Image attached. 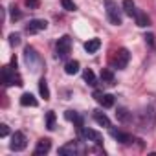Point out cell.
<instances>
[{
	"instance_id": "15",
	"label": "cell",
	"mask_w": 156,
	"mask_h": 156,
	"mask_svg": "<svg viewBox=\"0 0 156 156\" xmlns=\"http://www.w3.org/2000/svg\"><path fill=\"white\" fill-rule=\"evenodd\" d=\"M94 119H96V123L101 125V127H110V119H108L103 112H99V110L94 112Z\"/></svg>"
},
{
	"instance_id": "27",
	"label": "cell",
	"mask_w": 156,
	"mask_h": 156,
	"mask_svg": "<svg viewBox=\"0 0 156 156\" xmlns=\"http://www.w3.org/2000/svg\"><path fill=\"white\" fill-rule=\"evenodd\" d=\"M8 134H9V129H8V125H6V123H2V125H0V136L6 138Z\"/></svg>"
},
{
	"instance_id": "25",
	"label": "cell",
	"mask_w": 156,
	"mask_h": 156,
	"mask_svg": "<svg viewBox=\"0 0 156 156\" xmlns=\"http://www.w3.org/2000/svg\"><path fill=\"white\" fill-rule=\"evenodd\" d=\"M9 44H11V46L20 44V35H19V33H11V35H9Z\"/></svg>"
},
{
	"instance_id": "19",
	"label": "cell",
	"mask_w": 156,
	"mask_h": 156,
	"mask_svg": "<svg viewBox=\"0 0 156 156\" xmlns=\"http://www.w3.org/2000/svg\"><path fill=\"white\" fill-rule=\"evenodd\" d=\"M123 11H125V15H129V17H132V15L136 13V8H134V2H132V0H123Z\"/></svg>"
},
{
	"instance_id": "12",
	"label": "cell",
	"mask_w": 156,
	"mask_h": 156,
	"mask_svg": "<svg viewBox=\"0 0 156 156\" xmlns=\"http://www.w3.org/2000/svg\"><path fill=\"white\" fill-rule=\"evenodd\" d=\"M134 19H136V24H138L140 28H145V26H149V24H151V19L147 17V13L138 11V9H136V13H134Z\"/></svg>"
},
{
	"instance_id": "20",
	"label": "cell",
	"mask_w": 156,
	"mask_h": 156,
	"mask_svg": "<svg viewBox=\"0 0 156 156\" xmlns=\"http://www.w3.org/2000/svg\"><path fill=\"white\" fill-rule=\"evenodd\" d=\"M39 92H41V96H42L44 99H50V90H48L46 79H41V81H39Z\"/></svg>"
},
{
	"instance_id": "29",
	"label": "cell",
	"mask_w": 156,
	"mask_h": 156,
	"mask_svg": "<svg viewBox=\"0 0 156 156\" xmlns=\"http://www.w3.org/2000/svg\"><path fill=\"white\" fill-rule=\"evenodd\" d=\"M26 4H28L30 8H35V6L39 4V0H26Z\"/></svg>"
},
{
	"instance_id": "24",
	"label": "cell",
	"mask_w": 156,
	"mask_h": 156,
	"mask_svg": "<svg viewBox=\"0 0 156 156\" xmlns=\"http://www.w3.org/2000/svg\"><path fill=\"white\" fill-rule=\"evenodd\" d=\"M61 4H62V8H64L66 11H75V9H77L75 4H73V0H61Z\"/></svg>"
},
{
	"instance_id": "31",
	"label": "cell",
	"mask_w": 156,
	"mask_h": 156,
	"mask_svg": "<svg viewBox=\"0 0 156 156\" xmlns=\"http://www.w3.org/2000/svg\"><path fill=\"white\" fill-rule=\"evenodd\" d=\"M11 66L17 68V57H11Z\"/></svg>"
},
{
	"instance_id": "6",
	"label": "cell",
	"mask_w": 156,
	"mask_h": 156,
	"mask_svg": "<svg viewBox=\"0 0 156 156\" xmlns=\"http://www.w3.org/2000/svg\"><path fill=\"white\" fill-rule=\"evenodd\" d=\"M72 50V39L68 35H62L59 41H57V57H66Z\"/></svg>"
},
{
	"instance_id": "7",
	"label": "cell",
	"mask_w": 156,
	"mask_h": 156,
	"mask_svg": "<svg viewBox=\"0 0 156 156\" xmlns=\"http://www.w3.org/2000/svg\"><path fill=\"white\" fill-rule=\"evenodd\" d=\"M48 28V22L44 19H33L30 20V24L26 26V31L28 33H39V31H44Z\"/></svg>"
},
{
	"instance_id": "9",
	"label": "cell",
	"mask_w": 156,
	"mask_h": 156,
	"mask_svg": "<svg viewBox=\"0 0 156 156\" xmlns=\"http://www.w3.org/2000/svg\"><path fill=\"white\" fill-rule=\"evenodd\" d=\"M50 149H51V141H50L48 138H44V140H39V143H37L33 154H35V156H42V154L50 152Z\"/></svg>"
},
{
	"instance_id": "3",
	"label": "cell",
	"mask_w": 156,
	"mask_h": 156,
	"mask_svg": "<svg viewBox=\"0 0 156 156\" xmlns=\"http://www.w3.org/2000/svg\"><path fill=\"white\" fill-rule=\"evenodd\" d=\"M129 61H130L129 50H127V48H119V50L116 51V55H114V66H116L118 70H123V68H127Z\"/></svg>"
},
{
	"instance_id": "26",
	"label": "cell",
	"mask_w": 156,
	"mask_h": 156,
	"mask_svg": "<svg viewBox=\"0 0 156 156\" xmlns=\"http://www.w3.org/2000/svg\"><path fill=\"white\" fill-rule=\"evenodd\" d=\"M64 118H66L68 121H77V114H75L73 110H66V112H64Z\"/></svg>"
},
{
	"instance_id": "22",
	"label": "cell",
	"mask_w": 156,
	"mask_h": 156,
	"mask_svg": "<svg viewBox=\"0 0 156 156\" xmlns=\"http://www.w3.org/2000/svg\"><path fill=\"white\" fill-rule=\"evenodd\" d=\"M83 77H85V81H87L90 87H94V85H96V75H94V72H92V70H85V72H83Z\"/></svg>"
},
{
	"instance_id": "14",
	"label": "cell",
	"mask_w": 156,
	"mask_h": 156,
	"mask_svg": "<svg viewBox=\"0 0 156 156\" xmlns=\"http://www.w3.org/2000/svg\"><path fill=\"white\" fill-rule=\"evenodd\" d=\"M20 105H22V107H37V99H35L31 94L26 92V94L20 96Z\"/></svg>"
},
{
	"instance_id": "4",
	"label": "cell",
	"mask_w": 156,
	"mask_h": 156,
	"mask_svg": "<svg viewBox=\"0 0 156 156\" xmlns=\"http://www.w3.org/2000/svg\"><path fill=\"white\" fill-rule=\"evenodd\" d=\"M24 57H26V64H28L33 72H37V70H39V66H41V59H39L37 51H35L31 46H28V48H26V51H24Z\"/></svg>"
},
{
	"instance_id": "13",
	"label": "cell",
	"mask_w": 156,
	"mask_h": 156,
	"mask_svg": "<svg viewBox=\"0 0 156 156\" xmlns=\"http://www.w3.org/2000/svg\"><path fill=\"white\" fill-rule=\"evenodd\" d=\"M99 48H101V41H99V39H90V41L85 42V50H87L88 53H96Z\"/></svg>"
},
{
	"instance_id": "18",
	"label": "cell",
	"mask_w": 156,
	"mask_h": 156,
	"mask_svg": "<svg viewBox=\"0 0 156 156\" xmlns=\"http://www.w3.org/2000/svg\"><path fill=\"white\" fill-rule=\"evenodd\" d=\"M64 72H66L68 75L77 73V72H79V62H77V61H68L66 66H64Z\"/></svg>"
},
{
	"instance_id": "10",
	"label": "cell",
	"mask_w": 156,
	"mask_h": 156,
	"mask_svg": "<svg viewBox=\"0 0 156 156\" xmlns=\"http://www.w3.org/2000/svg\"><path fill=\"white\" fill-rule=\"evenodd\" d=\"M96 99H98L99 105L105 107V108H110V107L114 105V96H112V94H99V92H96Z\"/></svg>"
},
{
	"instance_id": "2",
	"label": "cell",
	"mask_w": 156,
	"mask_h": 156,
	"mask_svg": "<svg viewBox=\"0 0 156 156\" xmlns=\"http://www.w3.org/2000/svg\"><path fill=\"white\" fill-rule=\"evenodd\" d=\"M2 79H4L6 85H17V87H22L24 85L22 79H20V75L11 66H4V70H2Z\"/></svg>"
},
{
	"instance_id": "16",
	"label": "cell",
	"mask_w": 156,
	"mask_h": 156,
	"mask_svg": "<svg viewBox=\"0 0 156 156\" xmlns=\"http://www.w3.org/2000/svg\"><path fill=\"white\" fill-rule=\"evenodd\" d=\"M112 136H114L119 143H130V141H132V136H130V134H125V132H121V130H112Z\"/></svg>"
},
{
	"instance_id": "11",
	"label": "cell",
	"mask_w": 156,
	"mask_h": 156,
	"mask_svg": "<svg viewBox=\"0 0 156 156\" xmlns=\"http://www.w3.org/2000/svg\"><path fill=\"white\" fill-rule=\"evenodd\" d=\"M75 152H77V145H75V141H68L66 145L59 147V154H62V156H73Z\"/></svg>"
},
{
	"instance_id": "17",
	"label": "cell",
	"mask_w": 156,
	"mask_h": 156,
	"mask_svg": "<svg viewBox=\"0 0 156 156\" xmlns=\"http://www.w3.org/2000/svg\"><path fill=\"white\" fill-rule=\"evenodd\" d=\"M101 81L107 83V85H114V73H112V70H108V68L101 70Z\"/></svg>"
},
{
	"instance_id": "23",
	"label": "cell",
	"mask_w": 156,
	"mask_h": 156,
	"mask_svg": "<svg viewBox=\"0 0 156 156\" xmlns=\"http://www.w3.org/2000/svg\"><path fill=\"white\" fill-rule=\"evenodd\" d=\"M46 129L48 130H53L55 129V114L53 112H48L46 114Z\"/></svg>"
},
{
	"instance_id": "5",
	"label": "cell",
	"mask_w": 156,
	"mask_h": 156,
	"mask_svg": "<svg viewBox=\"0 0 156 156\" xmlns=\"http://www.w3.org/2000/svg\"><path fill=\"white\" fill-rule=\"evenodd\" d=\"M26 145H28V141H26V136H24L22 132H15V134L11 136V141H9V149H11V151L20 152V151L26 149Z\"/></svg>"
},
{
	"instance_id": "21",
	"label": "cell",
	"mask_w": 156,
	"mask_h": 156,
	"mask_svg": "<svg viewBox=\"0 0 156 156\" xmlns=\"http://www.w3.org/2000/svg\"><path fill=\"white\" fill-rule=\"evenodd\" d=\"M116 118L119 119V121H129L130 119V112L127 110V108H118V112H116Z\"/></svg>"
},
{
	"instance_id": "30",
	"label": "cell",
	"mask_w": 156,
	"mask_h": 156,
	"mask_svg": "<svg viewBox=\"0 0 156 156\" xmlns=\"http://www.w3.org/2000/svg\"><path fill=\"white\" fill-rule=\"evenodd\" d=\"M145 39H147V42H149V44H151V46H152V44H154V35H151V33H149V35H147V37H145Z\"/></svg>"
},
{
	"instance_id": "28",
	"label": "cell",
	"mask_w": 156,
	"mask_h": 156,
	"mask_svg": "<svg viewBox=\"0 0 156 156\" xmlns=\"http://www.w3.org/2000/svg\"><path fill=\"white\" fill-rule=\"evenodd\" d=\"M11 19H13V20H19V19H20V11H19L15 6H11Z\"/></svg>"
},
{
	"instance_id": "1",
	"label": "cell",
	"mask_w": 156,
	"mask_h": 156,
	"mask_svg": "<svg viewBox=\"0 0 156 156\" xmlns=\"http://www.w3.org/2000/svg\"><path fill=\"white\" fill-rule=\"evenodd\" d=\"M105 8H107V17L110 20V24L121 26V11H119L118 4L114 2V0H105Z\"/></svg>"
},
{
	"instance_id": "8",
	"label": "cell",
	"mask_w": 156,
	"mask_h": 156,
	"mask_svg": "<svg viewBox=\"0 0 156 156\" xmlns=\"http://www.w3.org/2000/svg\"><path fill=\"white\" fill-rule=\"evenodd\" d=\"M81 134H83V138H87L88 141H94V143H98V145L103 143V136H101L98 130H92V129H81Z\"/></svg>"
}]
</instances>
